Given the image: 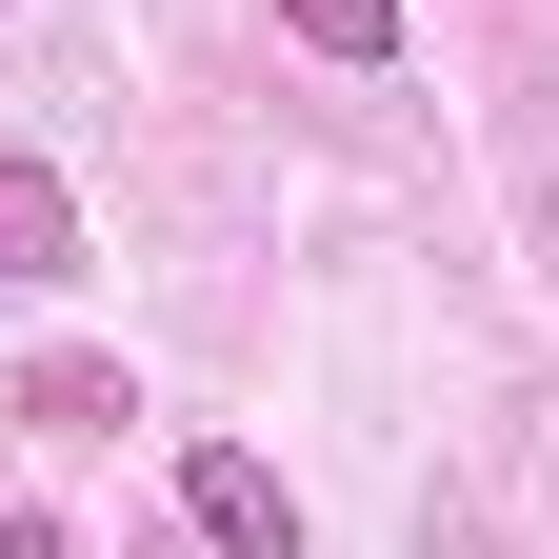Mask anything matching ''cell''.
<instances>
[{"mask_svg": "<svg viewBox=\"0 0 559 559\" xmlns=\"http://www.w3.org/2000/svg\"><path fill=\"white\" fill-rule=\"evenodd\" d=\"M180 520L221 539V559H300V500H280L260 440H200V460H180Z\"/></svg>", "mask_w": 559, "mask_h": 559, "instance_id": "obj_1", "label": "cell"}, {"mask_svg": "<svg viewBox=\"0 0 559 559\" xmlns=\"http://www.w3.org/2000/svg\"><path fill=\"white\" fill-rule=\"evenodd\" d=\"M0 280H21V300H40V280H81V180L21 160V140H0Z\"/></svg>", "mask_w": 559, "mask_h": 559, "instance_id": "obj_2", "label": "cell"}, {"mask_svg": "<svg viewBox=\"0 0 559 559\" xmlns=\"http://www.w3.org/2000/svg\"><path fill=\"white\" fill-rule=\"evenodd\" d=\"M280 40H320L340 81H380V60H400V0H280Z\"/></svg>", "mask_w": 559, "mask_h": 559, "instance_id": "obj_3", "label": "cell"}, {"mask_svg": "<svg viewBox=\"0 0 559 559\" xmlns=\"http://www.w3.org/2000/svg\"><path fill=\"white\" fill-rule=\"evenodd\" d=\"M21 419H60V440H100V419H140V380H120V360H40V380H21Z\"/></svg>", "mask_w": 559, "mask_h": 559, "instance_id": "obj_4", "label": "cell"}, {"mask_svg": "<svg viewBox=\"0 0 559 559\" xmlns=\"http://www.w3.org/2000/svg\"><path fill=\"white\" fill-rule=\"evenodd\" d=\"M0 559H81V539H60V520H0Z\"/></svg>", "mask_w": 559, "mask_h": 559, "instance_id": "obj_5", "label": "cell"}]
</instances>
